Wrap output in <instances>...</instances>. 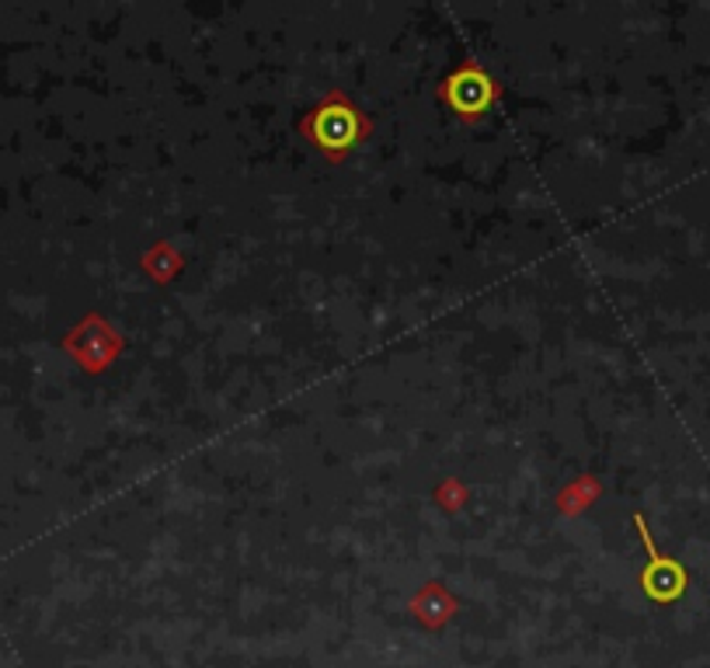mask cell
Returning <instances> with one entry per match:
<instances>
[{"instance_id":"1","label":"cell","mask_w":710,"mask_h":668,"mask_svg":"<svg viewBox=\"0 0 710 668\" xmlns=\"http://www.w3.org/2000/svg\"><path fill=\"white\" fill-rule=\"evenodd\" d=\"M306 129H310V137H314V143L324 153H331V158H342V150L352 147L363 132L355 108H348L342 101H331V105L318 108L314 119L306 122Z\"/></svg>"},{"instance_id":"2","label":"cell","mask_w":710,"mask_h":668,"mask_svg":"<svg viewBox=\"0 0 710 668\" xmlns=\"http://www.w3.org/2000/svg\"><path fill=\"white\" fill-rule=\"evenodd\" d=\"M495 95H498V87L492 84V77L481 74L477 66H460V71L447 80V87H442V98H447L463 119H481Z\"/></svg>"},{"instance_id":"3","label":"cell","mask_w":710,"mask_h":668,"mask_svg":"<svg viewBox=\"0 0 710 668\" xmlns=\"http://www.w3.org/2000/svg\"><path fill=\"white\" fill-rule=\"evenodd\" d=\"M634 526L641 529V543H645V550H648V557H652L648 568H645V574H641V585H645V592L655 599V603H673V599H679L682 589H686V571H682L676 561H669V557H661V553L655 550L652 532L645 529V519L634 516Z\"/></svg>"}]
</instances>
